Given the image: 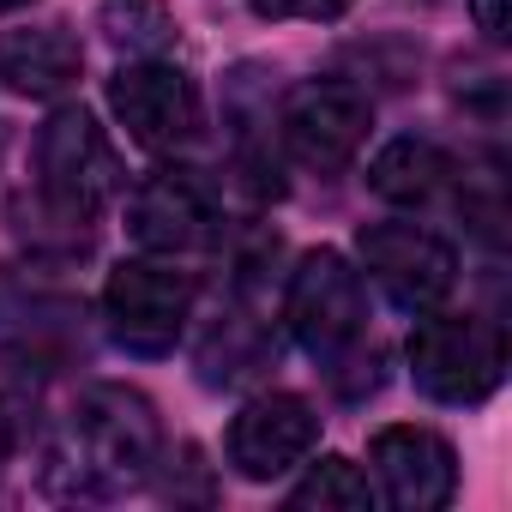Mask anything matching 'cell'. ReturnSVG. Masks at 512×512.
<instances>
[{"mask_svg":"<svg viewBox=\"0 0 512 512\" xmlns=\"http://www.w3.org/2000/svg\"><path fill=\"white\" fill-rule=\"evenodd\" d=\"M163 464V422L157 404L133 386H85L49 446V488L73 500H115L151 482Z\"/></svg>","mask_w":512,"mask_h":512,"instance_id":"1","label":"cell"},{"mask_svg":"<svg viewBox=\"0 0 512 512\" xmlns=\"http://www.w3.org/2000/svg\"><path fill=\"white\" fill-rule=\"evenodd\" d=\"M410 374L434 404H482L506 380V338L482 314H434L410 332Z\"/></svg>","mask_w":512,"mask_h":512,"instance_id":"2","label":"cell"},{"mask_svg":"<svg viewBox=\"0 0 512 512\" xmlns=\"http://www.w3.org/2000/svg\"><path fill=\"white\" fill-rule=\"evenodd\" d=\"M284 320L296 332V344L314 362H344L362 344L368 326V296H362V272L344 260L338 247H320L290 272V296H284Z\"/></svg>","mask_w":512,"mask_h":512,"instance_id":"3","label":"cell"},{"mask_svg":"<svg viewBox=\"0 0 512 512\" xmlns=\"http://www.w3.org/2000/svg\"><path fill=\"white\" fill-rule=\"evenodd\" d=\"M193 314V278L163 260H127L109 272L103 320L127 356H169Z\"/></svg>","mask_w":512,"mask_h":512,"instance_id":"4","label":"cell"},{"mask_svg":"<svg viewBox=\"0 0 512 512\" xmlns=\"http://www.w3.org/2000/svg\"><path fill=\"white\" fill-rule=\"evenodd\" d=\"M368 127H374V103L338 79H308L278 103V145L314 175L350 169Z\"/></svg>","mask_w":512,"mask_h":512,"instance_id":"5","label":"cell"},{"mask_svg":"<svg viewBox=\"0 0 512 512\" xmlns=\"http://www.w3.org/2000/svg\"><path fill=\"white\" fill-rule=\"evenodd\" d=\"M37 193L97 217L121 193V157L91 109H55L37 133Z\"/></svg>","mask_w":512,"mask_h":512,"instance_id":"6","label":"cell"},{"mask_svg":"<svg viewBox=\"0 0 512 512\" xmlns=\"http://www.w3.org/2000/svg\"><path fill=\"white\" fill-rule=\"evenodd\" d=\"M109 109H115V121L127 127V139L145 145V151H181V145H193L199 127H205L199 85H193L181 67L157 61V55H151V61H133V67H121V73L109 79Z\"/></svg>","mask_w":512,"mask_h":512,"instance_id":"7","label":"cell"},{"mask_svg":"<svg viewBox=\"0 0 512 512\" xmlns=\"http://www.w3.org/2000/svg\"><path fill=\"white\" fill-rule=\"evenodd\" d=\"M356 253H362L368 278L410 314L440 308L458 284V253L422 223H374L356 235Z\"/></svg>","mask_w":512,"mask_h":512,"instance_id":"8","label":"cell"},{"mask_svg":"<svg viewBox=\"0 0 512 512\" xmlns=\"http://www.w3.org/2000/svg\"><path fill=\"white\" fill-rule=\"evenodd\" d=\"M314 446H320V416L296 392H266V398L241 404V416L229 422V464L247 482H278Z\"/></svg>","mask_w":512,"mask_h":512,"instance_id":"9","label":"cell"},{"mask_svg":"<svg viewBox=\"0 0 512 512\" xmlns=\"http://www.w3.org/2000/svg\"><path fill=\"white\" fill-rule=\"evenodd\" d=\"M127 229L145 253H193L217 229V199L193 169H151L127 193Z\"/></svg>","mask_w":512,"mask_h":512,"instance_id":"10","label":"cell"},{"mask_svg":"<svg viewBox=\"0 0 512 512\" xmlns=\"http://www.w3.org/2000/svg\"><path fill=\"white\" fill-rule=\"evenodd\" d=\"M368 458H374V476H380V488L398 512H440L458 494V452L434 428L392 422V428L374 434Z\"/></svg>","mask_w":512,"mask_h":512,"instance_id":"11","label":"cell"},{"mask_svg":"<svg viewBox=\"0 0 512 512\" xmlns=\"http://www.w3.org/2000/svg\"><path fill=\"white\" fill-rule=\"evenodd\" d=\"M79 67L85 49L67 25H31L0 37V85L19 97H61L67 85H79Z\"/></svg>","mask_w":512,"mask_h":512,"instance_id":"12","label":"cell"},{"mask_svg":"<svg viewBox=\"0 0 512 512\" xmlns=\"http://www.w3.org/2000/svg\"><path fill=\"white\" fill-rule=\"evenodd\" d=\"M452 181H458V163L434 139H392L368 169V187L392 205H434Z\"/></svg>","mask_w":512,"mask_h":512,"instance_id":"13","label":"cell"},{"mask_svg":"<svg viewBox=\"0 0 512 512\" xmlns=\"http://www.w3.org/2000/svg\"><path fill=\"white\" fill-rule=\"evenodd\" d=\"M272 362H278L272 332L253 320V314H229V320L205 338V350H199V380H205V386H247L253 374H266Z\"/></svg>","mask_w":512,"mask_h":512,"instance_id":"14","label":"cell"},{"mask_svg":"<svg viewBox=\"0 0 512 512\" xmlns=\"http://www.w3.org/2000/svg\"><path fill=\"white\" fill-rule=\"evenodd\" d=\"M13 235L37 253V260H79V253H91L97 241V217L49 199V193H31L13 205Z\"/></svg>","mask_w":512,"mask_h":512,"instance_id":"15","label":"cell"},{"mask_svg":"<svg viewBox=\"0 0 512 512\" xmlns=\"http://www.w3.org/2000/svg\"><path fill=\"white\" fill-rule=\"evenodd\" d=\"M97 31L121 49V55H163L175 43V13L163 7V0H103V13H97Z\"/></svg>","mask_w":512,"mask_h":512,"instance_id":"16","label":"cell"},{"mask_svg":"<svg viewBox=\"0 0 512 512\" xmlns=\"http://www.w3.org/2000/svg\"><path fill=\"white\" fill-rule=\"evenodd\" d=\"M290 506H338V512H362V506H374V488H368V476L350 464V458H320L296 488H290Z\"/></svg>","mask_w":512,"mask_h":512,"instance_id":"17","label":"cell"},{"mask_svg":"<svg viewBox=\"0 0 512 512\" xmlns=\"http://www.w3.org/2000/svg\"><path fill=\"white\" fill-rule=\"evenodd\" d=\"M253 13L260 19H314V25H326V19L350 13V0H253Z\"/></svg>","mask_w":512,"mask_h":512,"instance_id":"18","label":"cell"},{"mask_svg":"<svg viewBox=\"0 0 512 512\" xmlns=\"http://www.w3.org/2000/svg\"><path fill=\"white\" fill-rule=\"evenodd\" d=\"M470 13H476V31L488 43H506V31H512V0H470Z\"/></svg>","mask_w":512,"mask_h":512,"instance_id":"19","label":"cell"},{"mask_svg":"<svg viewBox=\"0 0 512 512\" xmlns=\"http://www.w3.org/2000/svg\"><path fill=\"white\" fill-rule=\"evenodd\" d=\"M13 446H19V422H13V404L0 398V470L13 464Z\"/></svg>","mask_w":512,"mask_h":512,"instance_id":"20","label":"cell"},{"mask_svg":"<svg viewBox=\"0 0 512 512\" xmlns=\"http://www.w3.org/2000/svg\"><path fill=\"white\" fill-rule=\"evenodd\" d=\"M19 7H31V0H0V13H19Z\"/></svg>","mask_w":512,"mask_h":512,"instance_id":"21","label":"cell"}]
</instances>
